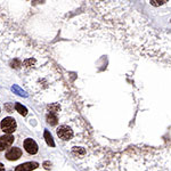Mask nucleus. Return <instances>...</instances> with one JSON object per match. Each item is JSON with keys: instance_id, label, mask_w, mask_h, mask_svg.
I'll use <instances>...</instances> for the list:
<instances>
[{"instance_id": "nucleus-11", "label": "nucleus", "mask_w": 171, "mask_h": 171, "mask_svg": "<svg viewBox=\"0 0 171 171\" xmlns=\"http://www.w3.org/2000/svg\"><path fill=\"white\" fill-rule=\"evenodd\" d=\"M0 171H5V169L2 168V164H0Z\"/></svg>"}, {"instance_id": "nucleus-10", "label": "nucleus", "mask_w": 171, "mask_h": 171, "mask_svg": "<svg viewBox=\"0 0 171 171\" xmlns=\"http://www.w3.org/2000/svg\"><path fill=\"white\" fill-rule=\"evenodd\" d=\"M45 136H46V138H47V142H48L49 145H52V146H54V143H52V136H49V133H45Z\"/></svg>"}, {"instance_id": "nucleus-9", "label": "nucleus", "mask_w": 171, "mask_h": 171, "mask_svg": "<svg viewBox=\"0 0 171 171\" xmlns=\"http://www.w3.org/2000/svg\"><path fill=\"white\" fill-rule=\"evenodd\" d=\"M150 1L153 6H160V5H163L167 0H150Z\"/></svg>"}, {"instance_id": "nucleus-7", "label": "nucleus", "mask_w": 171, "mask_h": 171, "mask_svg": "<svg viewBox=\"0 0 171 171\" xmlns=\"http://www.w3.org/2000/svg\"><path fill=\"white\" fill-rule=\"evenodd\" d=\"M16 110L18 111L20 114H22V115H26V108L23 107L21 104H16Z\"/></svg>"}, {"instance_id": "nucleus-2", "label": "nucleus", "mask_w": 171, "mask_h": 171, "mask_svg": "<svg viewBox=\"0 0 171 171\" xmlns=\"http://www.w3.org/2000/svg\"><path fill=\"white\" fill-rule=\"evenodd\" d=\"M56 133H57V136L63 140H70L73 137V130L71 129L69 126H65V124L58 127Z\"/></svg>"}, {"instance_id": "nucleus-1", "label": "nucleus", "mask_w": 171, "mask_h": 171, "mask_svg": "<svg viewBox=\"0 0 171 171\" xmlns=\"http://www.w3.org/2000/svg\"><path fill=\"white\" fill-rule=\"evenodd\" d=\"M0 126H1V129H2V131H4L5 133H13L15 130H16L17 124H16L15 119L8 116V118H5V119L1 121V124H0Z\"/></svg>"}, {"instance_id": "nucleus-8", "label": "nucleus", "mask_w": 171, "mask_h": 171, "mask_svg": "<svg viewBox=\"0 0 171 171\" xmlns=\"http://www.w3.org/2000/svg\"><path fill=\"white\" fill-rule=\"evenodd\" d=\"M56 121H57V118L54 115V113H50V115H48V122L50 124H55Z\"/></svg>"}, {"instance_id": "nucleus-4", "label": "nucleus", "mask_w": 171, "mask_h": 171, "mask_svg": "<svg viewBox=\"0 0 171 171\" xmlns=\"http://www.w3.org/2000/svg\"><path fill=\"white\" fill-rule=\"evenodd\" d=\"M24 148L29 154H35L38 152V145L31 138H28V139L24 140Z\"/></svg>"}, {"instance_id": "nucleus-6", "label": "nucleus", "mask_w": 171, "mask_h": 171, "mask_svg": "<svg viewBox=\"0 0 171 171\" xmlns=\"http://www.w3.org/2000/svg\"><path fill=\"white\" fill-rule=\"evenodd\" d=\"M39 164L37 162H28V163H23V164H20L16 167L15 171H31L35 168H38Z\"/></svg>"}, {"instance_id": "nucleus-3", "label": "nucleus", "mask_w": 171, "mask_h": 171, "mask_svg": "<svg viewBox=\"0 0 171 171\" xmlns=\"http://www.w3.org/2000/svg\"><path fill=\"white\" fill-rule=\"evenodd\" d=\"M14 143V137L11 136V133H7L5 136L0 137V151H4L11 146V144Z\"/></svg>"}, {"instance_id": "nucleus-5", "label": "nucleus", "mask_w": 171, "mask_h": 171, "mask_svg": "<svg viewBox=\"0 0 171 171\" xmlns=\"http://www.w3.org/2000/svg\"><path fill=\"white\" fill-rule=\"evenodd\" d=\"M22 156V151L18 147H11V150L6 153V157L9 161H16Z\"/></svg>"}]
</instances>
